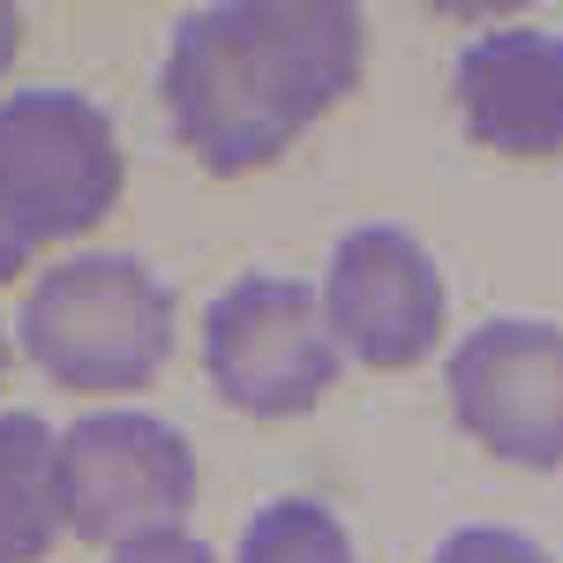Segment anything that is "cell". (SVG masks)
<instances>
[{"label":"cell","instance_id":"cell-6","mask_svg":"<svg viewBox=\"0 0 563 563\" xmlns=\"http://www.w3.org/2000/svg\"><path fill=\"white\" fill-rule=\"evenodd\" d=\"M451 413L488 459L549 474L563 466V331L541 316H496L466 331L451 361Z\"/></svg>","mask_w":563,"mask_h":563},{"label":"cell","instance_id":"cell-7","mask_svg":"<svg viewBox=\"0 0 563 563\" xmlns=\"http://www.w3.org/2000/svg\"><path fill=\"white\" fill-rule=\"evenodd\" d=\"M323 316L346 361L361 368H421L443 346V271L406 225H353L323 271Z\"/></svg>","mask_w":563,"mask_h":563},{"label":"cell","instance_id":"cell-2","mask_svg":"<svg viewBox=\"0 0 563 563\" xmlns=\"http://www.w3.org/2000/svg\"><path fill=\"white\" fill-rule=\"evenodd\" d=\"M23 353L60 390H143L174 353V294L135 256H68L23 294Z\"/></svg>","mask_w":563,"mask_h":563},{"label":"cell","instance_id":"cell-14","mask_svg":"<svg viewBox=\"0 0 563 563\" xmlns=\"http://www.w3.org/2000/svg\"><path fill=\"white\" fill-rule=\"evenodd\" d=\"M15 53H23V8H15V0H0V76L15 68Z\"/></svg>","mask_w":563,"mask_h":563},{"label":"cell","instance_id":"cell-8","mask_svg":"<svg viewBox=\"0 0 563 563\" xmlns=\"http://www.w3.org/2000/svg\"><path fill=\"white\" fill-rule=\"evenodd\" d=\"M451 106L481 151L556 158L563 151V38L556 31H481L451 60Z\"/></svg>","mask_w":563,"mask_h":563},{"label":"cell","instance_id":"cell-1","mask_svg":"<svg viewBox=\"0 0 563 563\" xmlns=\"http://www.w3.org/2000/svg\"><path fill=\"white\" fill-rule=\"evenodd\" d=\"M368 23L346 0H218L188 8L166 45V121L203 174H256L294 151L353 84Z\"/></svg>","mask_w":563,"mask_h":563},{"label":"cell","instance_id":"cell-5","mask_svg":"<svg viewBox=\"0 0 563 563\" xmlns=\"http://www.w3.org/2000/svg\"><path fill=\"white\" fill-rule=\"evenodd\" d=\"M196 504V451L174 421L98 406L76 429H60V511L68 533L98 549H129L151 533H174Z\"/></svg>","mask_w":563,"mask_h":563},{"label":"cell","instance_id":"cell-3","mask_svg":"<svg viewBox=\"0 0 563 563\" xmlns=\"http://www.w3.org/2000/svg\"><path fill=\"white\" fill-rule=\"evenodd\" d=\"M121 135L84 90H15L0 98V211L23 241H76L121 203Z\"/></svg>","mask_w":563,"mask_h":563},{"label":"cell","instance_id":"cell-12","mask_svg":"<svg viewBox=\"0 0 563 563\" xmlns=\"http://www.w3.org/2000/svg\"><path fill=\"white\" fill-rule=\"evenodd\" d=\"M106 563H218V556H211V541H196L188 526H174V533H151V541L113 549Z\"/></svg>","mask_w":563,"mask_h":563},{"label":"cell","instance_id":"cell-11","mask_svg":"<svg viewBox=\"0 0 563 563\" xmlns=\"http://www.w3.org/2000/svg\"><path fill=\"white\" fill-rule=\"evenodd\" d=\"M429 563H549V549L511 526H459V533H443V549Z\"/></svg>","mask_w":563,"mask_h":563},{"label":"cell","instance_id":"cell-13","mask_svg":"<svg viewBox=\"0 0 563 563\" xmlns=\"http://www.w3.org/2000/svg\"><path fill=\"white\" fill-rule=\"evenodd\" d=\"M31 256H38V249L23 241V225L0 211V286H8V278H23V263H31Z\"/></svg>","mask_w":563,"mask_h":563},{"label":"cell","instance_id":"cell-15","mask_svg":"<svg viewBox=\"0 0 563 563\" xmlns=\"http://www.w3.org/2000/svg\"><path fill=\"white\" fill-rule=\"evenodd\" d=\"M8 361H15V346H8V331H0V384H8Z\"/></svg>","mask_w":563,"mask_h":563},{"label":"cell","instance_id":"cell-9","mask_svg":"<svg viewBox=\"0 0 563 563\" xmlns=\"http://www.w3.org/2000/svg\"><path fill=\"white\" fill-rule=\"evenodd\" d=\"M60 533V429L45 413H0V563H45Z\"/></svg>","mask_w":563,"mask_h":563},{"label":"cell","instance_id":"cell-10","mask_svg":"<svg viewBox=\"0 0 563 563\" xmlns=\"http://www.w3.org/2000/svg\"><path fill=\"white\" fill-rule=\"evenodd\" d=\"M233 563H361L346 541V526L331 504H316V496H278V504H263L256 519L241 526V549Z\"/></svg>","mask_w":563,"mask_h":563},{"label":"cell","instance_id":"cell-4","mask_svg":"<svg viewBox=\"0 0 563 563\" xmlns=\"http://www.w3.org/2000/svg\"><path fill=\"white\" fill-rule=\"evenodd\" d=\"M339 339L323 316V286L308 278H233L203 308V376L225 406L278 421L308 413L323 390L339 384Z\"/></svg>","mask_w":563,"mask_h":563}]
</instances>
